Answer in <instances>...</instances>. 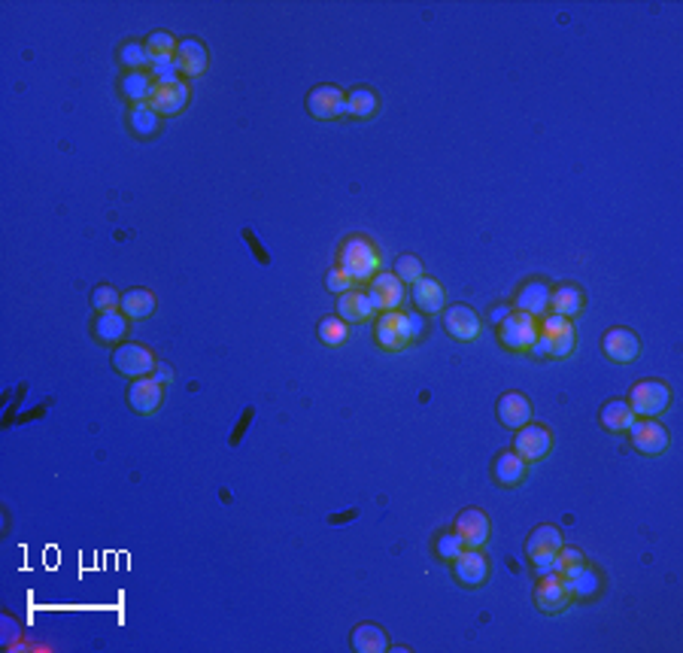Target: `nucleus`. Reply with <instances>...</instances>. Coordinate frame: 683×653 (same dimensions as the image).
<instances>
[{
    "label": "nucleus",
    "mask_w": 683,
    "mask_h": 653,
    "mask_svg": "<svg viewBox=\"0 0 683 653\" xmlns=\"http://www.w3.org/2000/svg\"><path fill=\"white\" fill-rule=\"evenodd\" d=\"M340 268L353 277V283L362 280H374L380 273V252L368 237H350V241L340 247Z\"/></svg>",
    "instance_id": "nucleus-1"
},
{
    "label": "nucleus",
    "mask_w": 683,
    "mask_h": 653,
    "mask_svg": "<svg viewBox=\"0 0 683 653\" xmlns=\"http://www.w3.org/2000/svg\"><path fill=\"white\" fill-rule=\"evenodd\" d=\"M538 335H541L538 316L523 314V310H516V314L510 310L499 325V338H501V344L508 347V350H529Z\"/></svg>",
    "instance_id": "nucleus-2"
},
{
    "label": "nucleus",
    "mask_w": 683,
    "mask_h": 653,
    "mask_svg": "<svg viewBox=\"0 0 683 653\" xmlns=\"http://www.w3.org/2000/svg\"><path fill=\"white\" fill-rule=\"evenodd\" d=\"M562 544H565V541H562V532L556 529V526H538V529L532 532L529 541H525V556H529V562L538 575L550 571L553 556L559 553Z\"/></svg>",
    "instance_id": "nucleus-3"
},
{
    "label": "nucleus",
    "mask_w": 683,
    "mask_h": 653,
    "mask_svg": "<svg viewBox=\"0 0 683 653\" xmlns=\"http://www.w3.org/2000/svg\"><path fill=\"white\" fill-rule=\"evenodd\" d=\"M671 404V389L659 380H644L632 386V396H629V407H632L635 417H659L668 411Z\"/></svg>",
    "instance_id": "nucleus-4"
},
{
    "label": "nucleus",
    "mask_w": 683,
    "mask_h": 653,
    "mask_svg": "<svg viewBox=\"0 0 683 653\" xmlns=\"http://www.w3.org/2000/svg\"><path fill=\"white\" fill-rule=\"evenodd\" d=\"M629 437H632V447L644 456H663L668 450V429L659 422L656 417H641V420H632V426L626 429Z\"/></svg>",
    "instance_id": "nucleus-5"
},
{
    "label": "nucleus",
    "mask_w": 683,
    "mask_h": 653,
    "mask_svg": "<svg viewBox=\"0 0 683 653\" xmlns=\"http://www.w3.org/2000/svg\"><path fill=\"white\" fill-rule=\"evenodd\" d=\"M374 335H377V344H380L383 350H389V353L404 350V347L413 340L411 319H407L404 310H386V314L380 316V322H377Z\"/></svg>",
    "instance_id": "nucleus-6"
},
{
    "label": "nucleus",
    "mask_w": 683,
    "mask_h": 653,
    "mask_svg": "<svg viewBox=\"0 0 683 653\" xmlns=\"http://www.w3.org/2000/svg\"><path fill=\"white\" fill-rule=\"evenodd\" d=\"M534 602H538V608L544 614H559L565 611L574 599H571L568 592V584L562 581L556 571H547V575H541L538 586H534Z\"/></svg>",
    "instance_id": "nucleus-7"
},
{
    "label": "nucleus",
    "mask_w": 683,
    "mask_h": 653,
    "mask_svg": "<svg viewBox=\"0 0 683 653\" xmlns=\"http://www.w3.org/2000/svg\"><path fill=\"white\" fill-rule=\"evenodd\" d=\"M113 368L125 377H150L155 368V355L143 344H122L113 353Z\"/></svg>",
    "instance_id": "nucleus-8"
},
{
    "label": "nucleus",
    "mask_w": 683,
    "mask_h": 653,
    "mask_svg": "<svg viewBox=\"0 0 683 653\" xmlns=\"http://www.w3.org/2000/svg\"><path fill=\"white\" fill-rule=\"evenodd\" d=\"M514 447L525 462H541V459H547V453L553 450V435L547 432L541 422H534V426L525 422L523 429H516Z\"/></svg>",
    "instance_id": "nucleus-9"
},
{
    "label": "nucleus",
    "mask_w": 683,
    "mask_h": 653,
    "mask_svg": "<svg viewBox=\"0 0 683 653\" xmlns=\"http://www.w3.org/2000/svg\"><path fill=\"white\" fill-rule=\"evenodd\" d=\"M541 335H547L550 340V359H565L574 350V325L571 319L559 316V314H547L544 322H541Z\"/></svg>",
    "instance_id": "nucleus-10"
},
{
    "label": "nucleus",
    "mask_w": 683,
    "mask_h": 653,
    "mask_svg": "<svg viewBox=\"0 0 683 653\" xmlns=\"http://www.w3.org/2000/svg\"><path fill=\"white\" fill-rule=\"evenodd\" d=\"M307 110L313 118H337V116H346V94L340 92L337 86H316L313 92L307 94Z\"/></svg>",
    "instance_id": "nucleus-11"
},
{
    "label": "nucleus",
    "mask_w": 683,
    "mask_h": 653,
    "mask_svg": "<svg viewBox=\"0 0 683 653\" xmlns=\"http://www.w3.org/2000/svg\"><path fill=\"white\" fill-rule=\"evenodd\" d=\"M452 575H456V581L462 586H480L489 577V559L480 547H465L452 559Z\"/></svg>",
    "instance_id": "nucleus-12"
},
{
    "label": "nucleus",
    "mask_w": 683,
    "mask_h": 653,
    "mask_svg": "<svg viewBox=\"0 0 683 653\" xmlns=\"http://www.w3.org/2000/svg\"><path fill=\"white\" fill-rule=\"evenodd\" d=\"M443 329H447L450 338L471 344V340L480 338V316L474 314V307H468V304H452V307H447V314H443Z\"/></svg>",
    "instance_id": "nucleus-13"
},
{
    "label": "nucleus",
    "mask_w": 683,
    "mask_h": 653,
    "mask_svg": "<svg viewBox=\"0 0 683 653\" xmlns=\"http://www.w3.org/2000/svg\"><path fill=\"white\" fill-rule=\"evenodd\" d=\"M601 350H605V355L611 362H617V365H629V362H635L638 355H641V340L629 329H611L601 338Z\"/></svg>",
    "instance_id": "nucleus-14"
},
{
    "label": "nucleus",
    "mask_w": 683,
    "mask_h": 653,
    "mask_svg": "<svg viewBox=\"0 0 683 653\" xmlns=\"http://www.w3.org/2000/svg\"><path fill=\"white\" fill-rule=\"evenodd\" d=\"M368 298L374 304L377 310H398L404 304V283L395 277V273H377L370 280V289H368Z\"/></svg>",
    "instance_id": "nucleus-15"
},
{
    "label": "nucleus",
    "mask_w": 683,
    "mask_h": 653,
    "mask_svg": "<svg viewBox=\"0 0 683 653\" xmlns=\"http://www.w3.org/2000/svg\"><path fill=\"white\" fill-rule=\"evenodd\" d=\"M185 103H189V86L183 79H176V83H155L150 94V107L159 116H176Z\"/></svg>",
    "instance_id": "nucleus-16"
},
{
    "label": "nucleus",
    "mask_w": 683,
    "mask_h": 653,
    "mask_svg": "<svg viewBox=\"0 0 683 653\" xmlns=\"http://www.w3.org/2000/svg\"><path fill=\"white\" fill-rule=\"evenodd\" d=\"M161 402H165V386H161L155 377H140V380L131 383L128 389V404L134 407L137 413H155L161 407Z\"/></svg>",
    "instance_id": "nucleus-17"
},
{
    "label": "nucleus",
    "mask_w": 683,
    "mask_h": 653,
    "mask_svg": "<svg viewBox=\"0 0 683 653\" xmlns=\"http://www.w3.org/2000/svg\"><path fill=\"white\" fill-rule=\"evenodd\" d=\"M456 532L465 547H484L489 541V517L477 508H468L456 517Z\"/></svg>",
    "instance_id": "nucleus-18"
},
{
    "label": "nucleus",
    "mask_w": 683,
    "mask_h": 653,
    "mask_svg": "<svg viewBox=\"0 0 683 653\" xmlns=\"http://www.w3.org/2000/svg\"><path fill=\"white\" fill-rule=\"evenodd\" d=\"M174 61H176V68H180V73H185V77H200V73L210 68V52H207V46L200 40L189 37V40H180Z\"/></svg>",
    "instance_id": "nucleus-19"
},
{
    "label": "nucleus",
    "mask_w": 683,
    "mask_h": 653,
    "mask_svg": "<svg viewBox=\"0 0 683 653\" xmlns=\"http://www.w3.org/2000/svg\"><path fill=\"white\" fill-rule=\"evenodd\" d=\"M499 420L501 426L508 429H523L525 422L532 420V402L523 396V392H504L501 402H499Z\"/></svg>",
    "instance_id": "nucleus-20"
},
{
    "label": "nucleus",
    "mask_w": 683,
    "mask_h": 653,
    "mask_svg": "<svg viewBox=\"0 0 683 653\" xmlns=\"http://www.w3.org/2000/svg\"><path fill=\"white\" fill-rule=\"evenodd\" d=\"M516 310L532 316H547L550 314V286L541 283V280H532L516 292Z\"/></svg>",
    "instance_id": "nucleus-21"
},
{
    "label": "nucleus",
    "mask_w": 683,
    "mask_h": 653,
    "mask_svg": "<svg viewBox=\"0 0 683 653\" xmlns=\"http://www.w3.org/2000/svg\"><path fill=\"white\" fill-rule=\"evenodd\" d=\"M413 304H417L419 314H441L443 304H447V292L443 286L432 277H419L413 283Z\"/></svg>",
    "instance_id": "nucleus-22"
},
{
    "label": "nucleus",
    "mask_w": 683,
    "mask_h": 653,
    "mask_svg": "<svg viewBox=\"0 0 683 653\" xmlns=\"http://www.w3.org/2000/svg\"><path fill=\"white\" fill-rule=\"evenodd\" d=\"M337 314L340 319H344L346 325L350 322H368L370 316H374V304H370L368 292H355V289H350V292L337 295Z\"/></svg>",
    "instance_id": "nucleus-23"
},
{
    "label": "nucleus",
    "mask_w": 683,
    "mask_h": 653,
    "mask_svg": "<svg viewBox=\"0 0 683 653\" xmlns=\"http://www.w3.org/2000/svg\"><path fill=\"white\" fill-rule=\"evenodd\" d=\"M128 331V316L122 310H110V314H98L94 319V338L101 344H118Z\"/></svg>",
    "instance_id": "nucleus-24"
},
{
    "label": "nucleus",
    "mask_w": 683,
    "mask_h": 653,
    "mask_svg": "<svg viewBox=\"0 0 683 653\" xmlns=\"http://www.w3.org/2000/svg\"><path fill=\"white\" fill-rule=\"evenodd\" d=\"M495 480L501 486H519L525 480V459L516 450H508L495 459Z\"/></svg>",
    "instance_id": "nucleus-25"
},
{
    "label": "nucleus",
    "mask_w": 683,
    "mask_h": 653,
    "mask_svg": "<svg viewBox=\"0 0 683 653\" xmlns=\"http://www.w3.org/2000/svg\"><path fill=\"white\" fill-rule=\"evenodd\" d=\"M353 650L383 653V650H389V638H386L383 629L374 626V623H362V626H355V633H353Z\"/></svg>",
    "instance_id": "nucleus-26"
},
{
    "label": "nucleus",
    "mask_w": 683,
    "mask_h": 653,
    "mask_svg": "<svg viewBox=\"0 0 683 653\" xmlns=\"http://www.w3.org/2000/svg\"><path fill=\"white\" fill-rule=\"evenodd\" d=\"M565 584H568L571 599H592V596H598V590H601V575L592 566H581Z\"/></svg>",
    "instance_id": "nucleus-27"
},
{
    "label": "nucleus",
    "mask_w": 683,
    "mask_h": 653,
    "mask_svg": "<svg viewBox=\"0 0 683 653\" xmlns=\"http://www.w3.org/2000/svg\"><path fill=\"white\" fill-rule=\"evenodd\" d=\"M581 307H583V292L577 286L550 289V314L571 319L574 314H581Z\"/></svg>",
    "instance_id": "nucleus-28"
},
{
    "label": "nucleus",
    "mask_w": 683,
    "mask_h": 653,
    "mask_svg": "<svg viewBox=\"0 0 683 653\" xmlns=\"http://www.w3.org/2000/svg\"><path fill=\"white\" fill-rule=\"evenodd\" d=\"M155 88V79L150 70H131L122 79V94L134 103H150V94Z\"/></svg>",
    "instance_id": "nucleus-29"
},
{
    "label": "nucleus",
    "mask_w": 683,
    "mask_h": 653,
    "mask_svg": "<svg viewBox=\"0 0 683 653\" xmlns=\"http://www.w3.org/2000/svg\"><path fill=\"white\" fill-rule=\"evenodd\" d=\"M122 310L128 319H146L155 314V295L150 289H131V292L122 295Z\"/></svg>",
    "instance_id": "nucleus-30"
},
{
    "label": "nucleus",
    "mask_w": 683,
    "mask_h": 653,
    "mask_svg": "<svg viewBox=\"0 0 683 653\" xmlns=\"http://www.w3.org/2000/svg\"><path fill=\"white\" fill-rule=\"evenodd\" d=\"M635 413L632 407H629V402H607L605 407H601V426L607 429V432H626L629 426H632Z\"/></svg>",
    "instance_id": "nucleus-31"
},
{
    "label": "nucleus",
    "mask_w": 683,
    "mask_h": 653,
    "mask_svg": "<svg viewBox=\"0 0 683 653\" xmlns=\"http://www.w3.org/2000/svg\"><path fill=\"white\" fill-rule=\"evenodd\" d=\"M377 107H380V101H377V94L370 92V88H353V92H346V116L370 118L377 113Z\"/></svg>",
    "instance_id": "nucleus-32"
},
{
    "label": "nucleus",
    "mask_w": 683,
    "mask_h": 653,
    "mask_svg": "<svg viewBox=\"0 0 683 653\" xmlns=\"http://www.w3.org/2000/svg\"><path fill=\"white\" fill-rule=\"evenodd\" d=\"M581 566H586L583 553L577 551V547H565V544H562V547H559V553L553 556L550 571H556V575H559L562 581H568V577L574 575V571L581 568Z\"/></svg>",
    "instance_id": "nucleus-33"
},
{
    "label": "nucleus",
    "mask_w": 683,
    "mask_h": 653,
    "mask_svg": "<svg viewBox=\"0 0 683 653\" xmlns=\"http://www.w3.org/2000/svg\"><path fill=\"white\" fill-rule=\"evenodd\" d=\"M131 128L134 135L140 137H150L159 131V113L150 107V103H134L131 107Z\"/></svg>",
    "instance_id": "nucleus-34"
},
{
    "label": "nucleus",
    "mask_w": 683,
    "mask_h": 653,
    "mask_svg": "<svg viewBox=\"0 0 683 653\" xmlns=\"http://www.w3.org/2000/svg\"><path fill=\"white\" fill-rule=\"evenodd\" d=\"M143 46H146V52H150V64H155V61H165V58H174L180 43L174 40V34L155 31V34H150V40H146Z\"/></svg>",
    "instance_id": "nucleus-35"
},
{
    "label": "nucleus",
    "mask_w": 683,
    "mask_h": 653,
    "mask_svg": "<svg viewBox=\"0 0 683 653\" xmlns=\"http://www.w3.org/2000/svg\"><path fill=\"white\" fill-rule=\"evenodd\" d=\"M346 338H350V329H346V322L340 316H325L322 322H319V340H322V344L340 347Z\"/></svg>",
    "instance_id": "nucleus-36"
},
{
    "label": "nucleus",
    "mask_w": 683,
    "mask_h": 653,
    "mask_svg": "<svg viewBox=\"0 0 683 653\" xmlns=\"http://www.w3.org/2000/svg\"><path fill=\"white\" fill-rule=\"evenodd\" d=\"M118 58H122V64L125 68H131V70L150 68V52H146L143 43H125V46L118 49Z\"/></svg>",
    "instance_id": "nucleus-37"
},
{
    "label": "nucleus",
    "mask_w": 683,
    "mask_h": 653,
    "mask_svg": "<svg viewBox=\"0 0 683 653\" xmlns=\"http://www.w3.org/2000/svg\"><path fill=\"white\" fill-rule=\"evenodd\" d=\"M92 304H94V310H98V314H110V310L122 307V295H118L113 286H98L92 292Z\"/></svg>",
    "instance_id": "nucleus-38"
},
{
    "label": "nucleus",
    "mask_w": 683,
    "mask_h": 653,
    "mask_svg": "<svg viewBox=\"0 0 683 653\" xmlns=\"http://www.w3.org/2000/svg\"><path fill=\"white\" fill-rule=\"evenodd\" d=\"M395 277L401 280V283H417L419 277H426L422 273V262L417 256H401L398 262H395Z\"/></svg>",
    "instance_id": "nucleus-39"
},
{
    "label": "nucleus",
    "mask_w": 683,
    "mask_h": 653,
    "mask_svg": "<svg viewBox=\"0 0 683 653\" xmlns=\"http://www.w3.org/2000/svg\"><path fill=\"white\" fill-rule=\"evenodd\" d=\"M435 551H437V556H441V559H450V562H452L459 553L465 551V544H462V538H459L456 532H447V535L437 538Z\"/></svg>",
    "instance_id": "nucleus-40"
},
{
    "label": "nucleus",
    "mask_w": 683,
    "mask_h": 653,
    "mask_svg": "<svg viewBox=\"0 0 683 653\" xmlns=\"http://www.w3.org/2000/svg\"><path fill=\"white\" fill-rule=\"evenodd\" d=\"M150 73H152L155 83H176V79H180V68H176L174 58H165V61L150 64Z\"/></svg>",
    "instance_id": "nucleus-41"
},
{
    "label": "nucleus",
    "mask_w": 683,
    "mask_h": 653,
    "mask_svg": "<svg viewBox=\"0 0 683 653\" xmlns=\"http://www.w3.org/2000/svg\"><path fill=\"white\" fill-rule=\"evenodd\" d=\"M325 286H329V292H334V295H344L353 289V277L344 268H334L329 277H325Z\"/></svg>",
    "instance_id": "nucleus-42"
},
{
    "label": "nucleus",
    "mask_w": 683,
    "mask_h": 653,
    "mask_svg": "<svg viewBox=\"0 0 683 653\" xmlns=\"http://www.w3.org/2000/svg\"><path fill=\"white\" fill-rule=\"evenodd\" d=\"M529 350L538 355V359H550V340H547V335H538Z\"/></svg>",
    "instance_id": "nucleus-43"
},
{
    "label": "nucleus",
    "mask_w": 683,
    "mask_h": 653,
    "mask_svg": "<svg viewBox=\"0 0 683 653\" xmlns=\"http://www.w3.org/2000/svg\"><path fill=\"white\" fill-rule=\"evenodd\" d=\"M407 319H411V331H413V340L426 335V319H422V314H417V310H411V314H407Z\"/></svg>",
    "instance_id": "nucleus-44"
},
{
    "label": "nucleus",
    "mask_w": 683,
    "mask_h": 653,
    "mask_svg": "<svg viewBox=\"0 0 683 653\" xmlns=\"http://www.w3.org/2000/svg\"><path fill=\"white\" fill-rule=\"evenodd\" d=\"M155 380H159V383H167V380H170V368H159V374H155Z\"/></svg>",
    "instance_id": "nucleus-45"
}]
</instances>
